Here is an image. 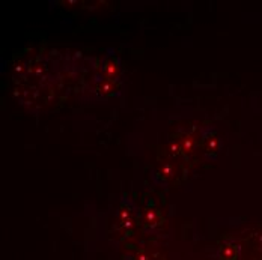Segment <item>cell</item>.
Here are the masks:
<instances>
[{"label": "cell", "mask_w": 262, "mask_h": 260, "mask_svg": "<svg viewBox=\"0 0 262 260\" xmlns=\"http://www.w3.org/2000/svg\"><path fill=\"white\" fill-rule=\"evenodd\" d=\"M204 140L205 134H198L194 128H191L190 131L178 134L170 141L169 152L177 159H187L196 154V149H199L201 145L204 146Z\"/></svg>", "instance_id": "1"}]
</instances>
